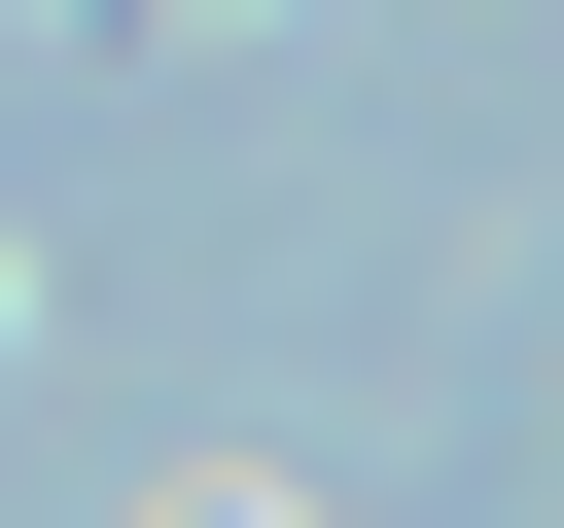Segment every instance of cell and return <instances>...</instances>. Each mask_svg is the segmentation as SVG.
<instances>
[{
    "label": "cell",
    "instance_id": "6da1fadb",
    "mask_svg": "<svg viewBox=\"0 0 564 528\" xmlns=\"http://www.w3.org/2000/svg\"><path fill=\"white\" fill-rule=\"evenodd\" d=\"M212 528H247V493H212Z\"/></svg>",
    "mask_w": 564,
    "mask_h": 528
}]
</instances>
